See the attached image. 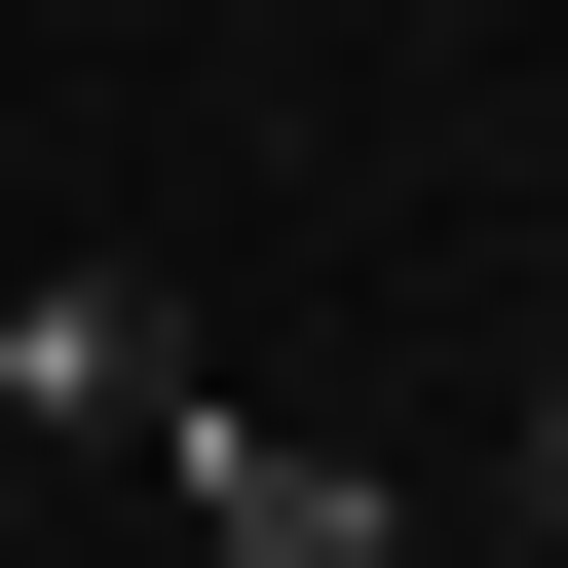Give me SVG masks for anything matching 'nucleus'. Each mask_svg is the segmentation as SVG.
<instances>
[{"instance_id": "obj_1", "label": "nucleus", "mask_w": 568, "mask_h": 568, "mask_svg": "<svg viewBox=\"0 0 568 568\" xmlns=\"http://www.w3.org/2000/svg\"><path fill=\"white\" fill-rule=\"evenodd\" d=\"M152 493H190V568H417V493H379V455H304V417H227V379L152 417Z\"/></svg>"}, {"instance_id": "obj_2", "label": "nucleus", "mask_w": 568, "mask_h": 568, "mask_svg": "<svg viewBox=\"0 0 568 568\" xmlns=\"http://www.w3.org/2000/svg\"><path fill=\"white\" fill-rule=\"evenodd\" d=\"M530 530H568V379H530Z\"/></svg>"}]
</instances>
